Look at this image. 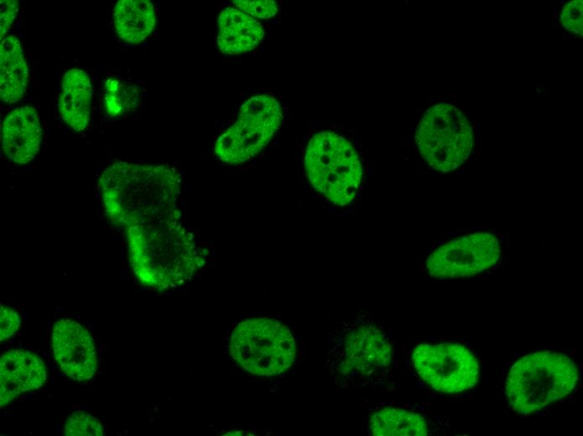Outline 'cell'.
<instances>
[{
  "label": "cell",
  "mask_w": 583,
  "mask_h": 436,
  "mask_svg": "<svg viewBox=\"0 0 583 436\" xmlns=\"http://www.w3.org/2000/svg\"><path fill=\"white\" fill-rule=\"evenodd\" d=\"M29 82V68L19 40L10 35L0 48V95L4 103L13 104L25 95Z\"/></svg>",
  "instance_id": "cell-16"
},
{
  "label": "cell",
  "mask_w": 583,
  "mask_h": 436,
  "mask_svg": "<svg viewBox=\"0 0 583 436\" xmlns=\"http://www.w3.org/2000/svg\"><path fill=\"white\" fill-rule=\"evenodd\" d=\"M370 431L375 436H425L429 434L426 420L415 413L385 408L370 418Z\"/></svg>",
  "instance_id": "cell-18"
},
{
  "label": "cell",
  "mask_w": 583,
  "mask_h": 436,
  "mask_svg": "<svg viewBox=\"0 0 583 436\" xmlns=\"http://www.w3.org/2000/svg\"><path fill=\"white\" fill-rule=\"evenodd\" d=\"M53 355L68 378L86 382L94 377L98 356L91 333L84 325L70 319H62L52 329Z\"/></svg>",
  "instance_id": "cell-10"
},
{
  "label": "cell",
  "mask_w": 583,
  "mask_h": 436,
  "mask_svg": "<svg viewBox=\"0 0 583 436\" xmlns=\"http://www.w3.org/2000/svg\"><path fill=\"white\" fill-rule=\"evenodd\" d=\"M550 26H552V20H550Z\"/></svg>",
  "instance_id": "cell-38"
},
{
  "label": "cell",
  "mask_w": 583,
  "mask_h": 436,
  "mask_svg": "<svg viewBox=\"0 0 583 436\" xmlns=\"http://www.w3.org/2000/svg\"><path fill=\"white\" fill-rule=\"evenodd\" d=\"M19 2L13 0H2L0 2V38L3 40L11 29L19 11Z\"/></svg>",
  "instance_id": "cell-23"
},
{
  "label": "cell",
  "mask_w": 583,
  "mask_h": 436,
  "mask_svg": "<svg viewBox=\"0 0 583 436\" xmlns=\"http://www.w3.org/2000/svg\"><path fill=\"white\" fill-rule=\"evenodd\" d=\"M305 167L311 186L333 204L344 206L355 199L363 167L346 138L332 131L317 133L307 145Z\"/></svg>",
  "instance_id": "cell-4"
},
{
  "label": "cell",
  "mask_w": 583,
  "mask_h": 436,
  "mask_svg": "<svg viewBox=\"0 0 583 436\" xmlns=\"http://www.w3.org/2000/svg\"><path fill=\"white\" fill-rule=\"evenodd\" d=\"M555 27H557V28H561V27H560V24L558 22L555 23Z\"/></svg>",
  "instance_id": "cell-33"
},
{
  "label": "cell",
  "mask_w": 583,
  "mask_h": 436,
  "mask_svg": "<svg viewBox=\"0 0 583 436\" xmlns=\"http://www.w3.org/2000/svg\"><path fill=\"white\" fill-rule=\"evenodd\" d=\"M181 178L168 165L116 162L105 169L99 185L105 213L125 229L180 216Z\"/></svg>",
  "instance_id": "cell-1"
},
{
  "label": "cell",
  "mask_w": 583,
  "mask_h": 436,
  "mask_svg": "<svg viewBox=\"0 0 583 436\" xmlns=\"http://www.w3.org/2000/svg\"><path fill=\"white\" fill-rule=\"evenodd\" d=\"M422 110H424V108H422V107H421V108H419V112H421V111H422Z\"/></svg>",
  "instance_id": "cell-36"
},
{
  "label": "cell",
  "mask_w": 583,
  "mask_h": 436,
  "mask_svg": "<svg viewBox=\"0 0 583 436\" xmlns=\"http://www.w3.org/2000/svg\"><path fill=\"white\" fill-rule=\"evenodd\" d=\"M552 13H554V16H555V19H558V18H559V13H558V12H557V11H552Z\"/></svg>",
  "instance_id": "cell-25"
},
{
  "label": "cell",
  "mask_w": 583,
  "mask_h": 436,
  "mask_svg": "<svg viewBox=\"0 0 583 436\" xmlns=\"http://www.w3.org/2000/svg\"><path fill=\"white\" fill-rule=\"evenodd\" d=\"M429 96H430V97H433V96H434V94H429Z\"/></svg>",
  "instance_id": "cell-41"
},
{
  "label": "cell",
  "mask_w": 583,
  "mask_h": 436,
  "mask_svg": "<svg viewBox=\"0 0 583 436\" xmlns=\"http://www.w3.org/2000/svg\"><path fill=\"white\" fill-rule=\"evenodd\" d=\"M560 4H565L566 3V0H559L558 1Z\"/></svg>",
  "instance_id": "cell-32"
},
{
  "label": "cell",
  "mask_w": 583,
  "mask_h": 436,
  "mask_svg": "<svg viewBox=\"0 0 583 436\" xmlns=\"http://www.w3.org/2000/svg\"><path fill=\"white\" fill-rule=\"evenodd\" d=\"M67 436H103L102 424L94 415L84 411H76L67 418L65 425Z\"/></svg>",
  "instance_id": "cell-20"
},
{
  "label": "cell",
  "mask_w": 583,
  "mask_h": 436,
  "mask_svg": "<svg viewBox=\"0 0 583 436\" xmlns=\"http://www.w3.org/2000/svg\"><path fill=\"white\" fill-rule=\"evenodd\" d=\"M550 4L554 3L553 0H550Z\"/></svg>",
  "instance_id": "cell-40"
},
{
  "label": "cell",
  "mask_w": 583,
  "mask_h": 436,
  "mask_svg": "<svg viewBox=\"0 0 583 436\" xmlns=\"http://www.w3.org/2000/svg\"><path fill=\"white\" fill-rule=\"evenodd\" d=\"M566 38H567L568 40H570V41H572V40H573V38H572V36H571V35H566Z\"/></svg>",
  "instance_id": "cell-27"
},
{
  "label": "cell",
  "mask_w": 583,
  "mask_h": 436,
  "mask_svg": "<svg viewBox=\"0 0 583 436\" xmlns=\"http://www.w3.org/2000/svg\"><path fill=\"white\" fill-rule=\"evenodd\" d=\"M283 119L282 108L272 96L256 95L247 99L237 121L218 138L215 156L230 164L249 162L270 143Z\"/></svg>",
  "instance_id": "cell-6"
},
{
  "label": "cell",
  "mask_w": 583,
  "mask_h": 436,
  "mask_svg": "<svg viewBox=\"0 0 583 436\" xmlns=\"http://www.w3.org/2000/svg\"><path fill=\"white\" fill-rule=\"evenodd\" d=\"M233 3L247 15L259 19H269L276 16L278 11L277 3L272 0H236Z\"/></svg>",
  "instance_id": "cell-21"
},
{
  "label": "cell",
  "mask_w": 583,
  "mask_h": 436,
  "mask_svg": "<svg viewBox=\"0 0 583 436\" xmlns=\"http://www.w3.org/2000/svg\"><path fill=\"white\" fill-rule=\"evenodd\" d=\"M41 138L40 116L34 107L15 108L4 118L2 146L4 154L13 162H30L39 152Z\"/></svg>",
  "instance_id": "cell-13"
},
{
  "label": "cell",
  "mask_w": 583,
  "mask_h": 436,
  "mask_svg": "<svg viewBox=\"0 0 583 436\" xmlns=\"http://www.w3.org/2000/svg\"><path fill=\"white\" fill-rule=\"evenodd\" d=\"M567 35V34L566 33V32H563L562 35L564 36V38H566V35Z\"/></svg>",
  "instance_id": "cell-35"
},
{
  "label": "cell",
  "mask_w": 583,
  "mask_h": 436,
  "mask_svg": "<svg viewBox=\"0 0 583 436\" xmlns=\"http://www.w3.org/2000/svg\"><path fill=\"white\" fill-rule=\"evenodd\" d=\"M21 327L19 315L11 307L1 306L0 308V341L13 336Z\"/></svg>",
  "instance_id": "cell-22"
},
{
  "label": "cell",
  "mask_w": 583,
  "mask_h": 436,
  "mask_svg": "<svg viewBox=\"0 0 583 436\" xmlns=\"http://www.w3.org/2000/svg\"><path fill=\"white\" fill-rule=\"evenodd\" d=\"M93 86L89 74L81 69L66 72L62 81L59 112L62 121L77 132L89 123Z\"/></svg>",
  "instance_id": "cell-15"
},
{
  "label": "cell",
  "mask_w": 583,
  "mask_h": 436,
  "mask_svg": "<svg viewBox=\"0 0 583 436\" xmlns=\"http://www.w3.org/2000/svg\"><path fill=\"white\" fill-rule=\"evenodd\" d=\"M392 349L378 328L362 325L344 342L342 366L362 376L374 375L391 364Z\"/></svg>",
  "instance_id": "cell-11"
},
{
  "label": "cell",
  "mask_w": 583,
  "mask_h": 436,
  "mask_svg": "<svg viewBox=\"0 0 583 436\" xmlns=\"http://www.w3.org/2000/svg\"><path fill=\"white\" fill-rule=\"evenodd\" d=\"M113 20L115 29L123 41L143 43L156 25L153 4L147 0H120L114 8Z\"/></svg>",
  "instance_id": "cell-17"
},
{
  "label": "cell",
  "mask_w": 583,
  "mask_h": 436,
  "mask_svg": "<svg viewBox=\"0 0 583 436\" xmlns=\"http://www.w3.org/2000/svg\"><path fill=\"white\" fill-rule=\"evenodd\" d=\"M132 272L142 284L160 291L191 281L205 257L181 215L125 229Z\"/></svg>",
  "instance_id": "cell-2"
},
{
  "label": "cell",
  "mask_w": 583,
  "mask_h": 436,
  "mask_svg": "<svg viewBox=\"0 0 583 436\" xmlns=\"http://www.w3.org/2000/svg\"><path fill=\"white\" fill-rule=\"evenodd\" d=\"M47 369L43 359L26 350L6 352L0 360V406H6L22 393L43 386Z\"/></svg>",
  "instance_id": "cell-12"
},
{
  "label": "cell",
  "mask_w": 583,
  "mask_h": 436,
  "mask_svg": "<svg viewBox=\"0 0 583 436\" xmlns=\"http://www.w3.org/2000/svg\"><path fill=\"white\" fill-rule=\"evenodd\" d=\"M462 109H463V110H468V108H465V107H463V108H462Z\"/></svg>",
  "instance_id": "cell-39"
},
{
  "label": "cell",
  "mask_w": 583,
  "mask_h": 436,
  "mask_svg": "<svg viewBox=\"0 0 583 436\" xmlns=\"http://www.w3.org/2000/svg\"><path fill=\"white\" fill-rule=\"evenodd\" d=\"M453 117L446 104L434 105L417 127L415 140L421 157L436 171H454L469 159L474 146L470 123Z\"/></svg>",
  "instance_id": "cell-7"
},
{
  "label": "cell",
  "mask_w": 583,
  "mask_h": 436,
  "mask_svg": "<svg viewBox=\"0 0 583 436\" xmlns=\"http://www.w3.org/2000/svg\"><path fill=\"white\" fill-rule=\"evenodd\" d=\"M435 103H437V101H436V100H429V104H435Z\"/></svg>",
  "instance_id": "cell-29"
},
{
  "label": "cell",
  "mask_w": 583,
  "mask_h": 436,
  "mask_svg": "<svg viewBox=\"0 0 583 436\" xmlns=\"http://www.w3.org/2000/svg\"><path fill=\"white\" fill-rule=\"evenodd\" d=\"M217 26L218 47L226 55L251 52L264 38L260 22L237 8L229 7L220 12Z\"/></svg>",
  "instance_id": "cell-14"
},
{
  "label": "cell",
  "mask_w": 583,
  "mask_h": 436,
  "mask_svg": "<svg viewBox=\"0 0 583 436\" xmlns=\"http://www.w3.org/2000/svg\"><path fill=\"white\" fill-rule=\"evenodd\" d=\"M557 8H558L557 6H554V11H557Z\"/></svg>",
  "instance_id": "cell-34"
},
{
  "label": "cell",
  "mask_w": 583,
  "mask_h": 436,
  "mask_svg": "<svg viewBox=\"0 0 583 436\" xmlns=\"http://www.w3.org/2000/svg\"><path fill=\"white\" fill-rule=\"evenodd\" d=\"M448 96H449V97L455 98L457 95L455 94H448Z\"/></svg>",
  "instance_id": "cell-31"
},
{
  "label": "cell",
  "mask_w": 583,
  "mask_h": 436,
  "mask_svg": "<svg viewBox=\"0 0 583 436\" xmlns=\"http://www.w3.org/2000/svg\"><path fill=\"white\" fill-rule=\"evenodd\" d=\"M563 26H564V27H565V29H566V30H570V27H571V26H570V24H569V23H567V22H563Z\"/></svg>",
  "instance_id": "cell-24"
},
{
  "label": "cell",
  "mask_w": 583,
  "mask_h": 436,
  "mask_svg": "<svg viewBox=\"0 0 583 436\" xmlns=\"http://www.w3.org/2000/svg\"><path fill=\"white\" fill-rule=\"evenodd\" d=\"M234 360L249 373L272 377L295 362L297 344L285 325L269 318H251L234 329L230 342Z\"/></svg>",
  "instance_id": "cell-5"
},
{
  "label": "cell",
  "mask_w": 583,
  "mask_h": 436,
  "mask_svg": "<svg viewBox=\"0 0 583 436\" xmlns=\"http://www.w3.org/2000/svg\"><path fill=\"white\" fill-rule=\"evenodd\" d=\"M448 102L453 104H457L456 100H448Z\"/></svg>",
  "instance_id": "cell-28"
},
{
  "label": "cell",
  "mask_w": 583,
  "mask_h": 436,
  "mask_svg": "<svg viewBox=\"0 0 583 436\" xmlns=\"http://www.w3.org/2000/svg\"><path fill=\"white\" fill-rule=\"evenodd\" d=\"M549 84H550V82H549V81L545 82V84H546V85L549 86Z\"/></svg>",
  "instance_id": "cell-37"
},
{
  "label": "cell",
  "mask_w": 583,
  "mask_h": 436,
  "mask_svg": "<svg viewBox=\"0 0 583 436\" xmlns=\"http://www.w3.org/2000/svg\"><path fill=\"white\" fill-rule=\"evenodd\" d=\"M577 381L578 369L570 357L554 352L531 353L509 370L507 401L519 414H533L569 396Z\"/></svg>",
  "instance_id": "cell-3"
},
{
  "label": "cell",
  "mask_w": 583,
  "mask_h": 436,
  "mask_svg": "<svg viewBox=\"0 0 583 436\" xmlns=\"http://www.w3.org/2000/svg\"><path fill=\"white\" fill-rule=\"evenodd\" d=\"M536 90L537 93H543V89H540V87H538V89H536Z\"/></svg>",
  "instance_id": "cell-30"
},
{
  "label": "cell",
  "mask_w": 583,
  "mask_h": 436,
  "mask_svg": "<svg viewBox=\"0 0 583 436\" xmlns=\"http://www.w3.org/2000/svg\"><path fill=\"white\" fill-rule=\"evenodd\" d=\"M571 11V10H570V8L567 7V6H565V7H564V10H563V11H564L565 13H566V12H569V11Z\"/></svg>",
  "instance_id": "cell-26"
},
{
  "label": "cell",
  "mask_w": 583,
  "mask_h": 436,
  "mask_svg": "<svg viewBox=\"0 0 583 436\" xmlns=\"http://www.w3.org/2000/svg\"><path fill=\"white\" fill-rule=\"evenodd\" d=\"M412 359L417 374L436 391L462 393L478 383L479 362L460 344H421L413 350Z\"/></svg>",
  "instance_id": "cell-8"
},
{
  "label": "cell",
  "mask_w": 583,
  "mask_h": 436,
  "mask_svg": "<svg viewBox=\"0 0 583 436\" xmlns=\"http://www.w3.org/2000/svg\"><path fill=\"white\" fill-rule=\"evenodd\" d=\"M502 247L491 233H477L444 243L429 256L426 269L437 279L475 276L497 263Z\"/></svg>",
  "instance_id": "cell-9"
},
{
  "label": "cell",
  "mask_w": 583,
  "mask_h": 436,
  "mask_svg": "<svg viewBox=\"0 0 583 436\" xmlns=\"http://www.w3.org/2000/svg\"><path fill=\"white\" fill-rule=\"evenodd\" d=\"M104 104L110 117H120L135 109L140 99V90L117 78H108L105 84Z\"/></svg>",
  "instance_id": "cell-19"
}]
</instances>
